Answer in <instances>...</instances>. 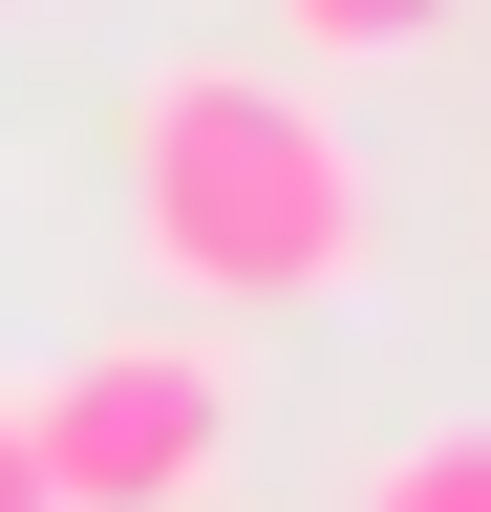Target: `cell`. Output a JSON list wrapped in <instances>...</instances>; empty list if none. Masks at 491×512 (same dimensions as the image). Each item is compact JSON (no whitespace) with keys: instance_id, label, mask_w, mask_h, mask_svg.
Here are the masks:
<instances>
[{"instance_id":"obj_1","label":"cell","mask_w":491,"mask_h":512,"mask_svg":"<svg viewBox=\"0 0 491 512\" xmlns=\"http://www.w3.org/2000/svg\"><path fill=\"white\" fill-rule=\"evenodd\" d=\"M129 256L193 320H321V299H363L385 214H363L342 107L299 64H150L129 86Z\"/></svg>"},{"instance_id":"obj_2","label":"cell","mask_w":491,"mask_h":512,"mask_svg":"<svg viewBox=\"0 0 491 512\" xmlns=\"http://www.w3.org/2000/svg\"><path fill=\"white\" fill-rule=\"evenodd\" d=\"M22 427H43V491H65V512H214V470H235V363L214 342H86Z\"/></svg>"},{"instance_id":"obj_4","label":"cell","mask_w":491,"mask_h":512,"mask_svg":"<svg viewBox=\"0 0 491 512\" xmlns=\"http://www.w3.org/2000/svg\"><path fill=\"white\" fill-rule=\"evenodd\" d=\"M427 22H449V0H278V43H299V64H406Z\"/></svg>"},{"instance_id":"obj_5","label":"cell","mask_w":491,"mask_h":512,"mask_svg":"<svg viewBox=\"0 0 491 512\" xmlns=\"http://www.w3.org/2000/svg\"><path fill=\"white\" fill-rule=\"evenodd\" d=\"M0 512H65V491H43V427H22V406H0Z\"/></svg>"},{"instance_id":"obj_3","label":"cell","mask_w":491,"mask_h":512,"mask_svg":"<svg viewBox=\"0 0 491 512\" xmlns=\"http://www.w3.org/2000/svg\"><path fill=\"white\" fill-rule=\"evenodd\" d=\"M363 512H491V427H406L363 470Z\"/></svg>"}]
</instances>
